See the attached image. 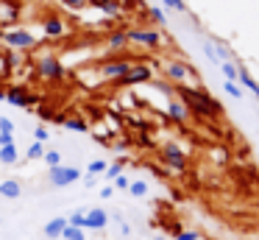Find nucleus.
I'll use <instances>...</instances> for the list:
<instances>
[{"mask_svg": "<svg viewBox=\"0 0 259 240\" xmlns=\"http://www.w3.org/2000/svg\"><path fill=\"white\" fill-rule=\"evenodd\" d=\"M176 98L187 106L190 115H195L201 123H212L223 117V106L212 98V92H206L203 87H195V84H176Z\"/></svg>", "mask_w": 259, "mask_h": 240, "instance_id": "nucleus-1", "label": "nucleus"}, {"mask_svg": "<svg viewBox=\"0 0 259 240\" xmlns=\"http://www.w3.org/2000/svg\"><path fill=\"white\" fill-rule=\"evenodd\" d=\"M131 64H134L131 59H125V56H117V59H109V61H103V64H98L95 73L101 76L103 84H114L117 78H123L125 73L131 70Z\"/></svg>", "mask_w": 259, "mask_h": 240, "instance_id": "nucleus-2", "label": "nucleus"}, {"mask_svg": "<svg viewBox=\"0 0 259 240\" xmlns=\"http://www.w3.org/2000/svg\"><path fill=\"white\" fill-rule=\"evenodd\" d=\"M159 159H162V165L167 167V170H173V173H187V167H190L187 154L176 143L162 145V148H159Z\"/></svg>", "mask_w": 259, "mask_h": 240, "instance_id": "nucleus-3", "label": "nucleus"}, {"mask_svg": "<svg viewBox=\"0 0 259 240\" xmlns=\"http://www.w3.org/2000/svg\"><path fill=\"white\" fill-rule=\"evenodd\" d=\"M3 42L9 45V50H20V53H28V50L36 48V37L28 31V28H9L3 31Z\"/></svg>", "mask_w": 259, "mask_h": 240, "instance_id": "nucleus-4", "label": "nucleus"}, {"mask_svg": "<svg viewBox=\"0 0 259 240\" xmlns=\"http://www.w3.org/2000/svg\"><path fill=\"white\" fill-rule=\"evenodd\" d=\"M128 45H142V48H162L164 45V33L162 28H125Z\"/></svg>", "mask_w": 259, "mask_h": 240, "instance_id": "nucleus-5", "label": "nucleus"}, {"mask_svg": "<svg viewBox=\"0 0 259 240\" xmlns=\"http://www.w3.org/2000/svg\"><path fill=\"white\" fill-rule=\"evenodd\" d=\"M81 176H84V173H81L78 167H73V165L48 167V182H51V187H70V184L81 182Z\"/></svg>", "mask_w": 259, "mask_h": 240, "instance_id": "nucleus-6", "label": "nucleus"}, {"mask_svg": "<svg viewBox=\"0 0 259 240\" xmlns=\"http://www.w3.org/2000/svg\"><path fill=\"white\" fill-rule=\"evenodd\" d=\"M36 73H39L45 81H64L67 78V67L56 59V56H42L36 61Z\"/></svg>", "mask_w": 259, "mask_h": 240, "instance_id": "nucleus-7", "label": "nucleus"}, {"mask_svg": "<svg viewBox=\"0 0 259 240\" xmlns=\"http://www.w3.org/2000/svg\"><path fill=\"white\" fill-rule=\"evenodd\" d=\"M164 78H167L170 84H187L192 78V81H198L195 78V70H192L190 64H184V61H167L164 64Z\"/></svg>", "mask_w": 259, "mask_h": 240, "instance_id": "nucleus-8", "label": "nucleus"}, {"mask_svg": "<svg viewBox=\"0 0 259 240\" xmlns=\"http://www.w3.org/2000/svg\"><path fill=\"white\" fill-rule=\"evenodd\" d=\"M153 78V70L148 64H131V70L125 73L123 78L114 81V87H137V84H145Z\"/></svg>", "mask_w": 259, "mask_h": 240, "instance_id": "nucleus-9", "label": "nucleus"}, {"mask_svg": "<svg viewBox=\"0 0 259 240\" xmlns=\"http://www.w3.org/2000/svg\"><path fill=\"white\" fill-rule=\"evenodd\" d=\"M6 104L17 106V109H31V106L36 104V98L25 87H9L6 89Z\"/></svg>", "mask_w": 259, "mask_h": 240, "instance_id": "nucleus-10", "label": "nucleus"}, {"mask_svg": "<svg viewBox=\"0 0 259 240\" xmlns=\"http://www.w3.org/2000/svg\"><path fill=\"white\" fill-rule=\"evenodd\" d=\"M42 33H45L48 39H62L64 33H67V25H64V20H62V17L48 14L45 20H42Z\"/></svg>", "mask_w": 259, "mask_h": 240, "instance_id": "nucleus-11", "label": "nucleus"}, {"mask_svg": "<svg viewBox=\"0 0 259 240\" xmlns=\"http://www.w3.org/2000/svg\"><path fill=\"white\" fill-rule=\"evenodd\" d=\"M106 50L109 53H123L125 48H128V37H125V28H112V31L106 33Z\"/></svg>", "mask_w": 259, "mask_h": 240, "instance_id": "nucleus-12", "label": "nucleus"}, {"mask_svg": "<svg viewBox=\"0 0 259 240\" xmlns=\"http://www.w3.org/2000/svg\"><path fill=\"white\" fill-rule=\"evenodd\" d=\"M109 226V212L95 207V210H87V218H84V229H92V232H101V229Z\"/></svg>", "mask_w": 259, "mask_h": 240, "instance_id": "nucleus-13", "label": "nucleus"}, {"mask_svg": "<svg viewBox=\"0 0 259 240\" xmlns=\"http://www.w3.org/2000/svg\"><path fill=\"white\" fill-rule=\"evenodd\" d=\"M167 115H170V120H173V123H179V126H181V123H187L190 112H187V106H184V104H181V100L173 95V98L167 100Z\"/></svg>", "mask_w": 259, "mask_h": 240, "instance_id": "nucleus-14", "label": "nucleus"}, {"mask_svg": "<svg viewBox=\"0 0 259 240\" xmlns=\"http://www.w3.org/2000/svg\"><path fill=\"white\" fill-rule=\"evenodd\" d=\"M64 226H67V218H64V215H59V218H53V221H48V223H45V237H48V240L62 237Z\"/></svg>", "mask_w": 259, "mask_h": 240, "instance_id": "nucleus-15", "label": "nucleus"}, {"mask_svg": "<svg viewBox=\"0 0 259 240\" xmlns=\"http://www.w3.org/2000/svg\"><path fill=\"white\" fill-rule=\"evenodd\" d=\"M0 195L3 198H20L23 195V184L17 182V179H6V182H0Z\"/></svg>", "mask_w": 259, "mask_h": 240, "instance_id": "nucleus-16", "label": "nucleus"}, {"mask_svg": "<svg viewBox=\"0 0 259 240\" xmlns=\"http://www.w3.org/2000/svg\"><path fill=\"white\" fill-rule=\"evenodd\" d=\"M59 123H62L67 131H78V134H90V123L81 120V117H59Z\"/></svg>", "mask_w": 259, "mask_h": 240, "instance_id": "nucleus-17", "label": "nucleus"}, {"mask_svg": "<svg viewBox=\"0 0 259 240\" xmlns=\"http://www.w3.org/2000/svg\"><path fill=\"white\" fill-rule=\"evenodd\" d=\"M17 159H20L17 145H3L0 148V165H17Z\"/></svg>", "mask_w": 259, "mask_h": 240, "instance_id": "nucleus-18", "label": "nucleus"}, {"mask_svg": "<svg viewBox=\"0 0 259 240\" xmlns=\"http://www.w3.org/2000/svg\"><path fill=\"white\" fill-rule=\"evenodd\" d=\"M123 170H125V156H120L117 162H112V165H106V170H103V179H106V182H114V179H117Z\"/></svg>", "mask_w": 259, "mask_h": 240, "instance_id": "nucleus-19", "label": "nucleus"}, {"mask_svg": "<svg viewBox=\"0 0 259 240\" xmlns=\"http://www.w3.org/2000/svg\"><path fill=\"white\" fill-rule=\"evenodd\" d=\"M148 17H151V22H156V28H164L167 25V14H164L162 6H148Z\"/></svg>", "mask_w": 259, "mask_h": 240, "instance_id": "nucleus-20", "label": "nucleus"}, {"mask_svg": "<svg viewBox=\"0 0 259 240\" xmlns=\"http://www.w3.org/2000/svg\"><path fill=\"white\" fill-rule=\"evenodd\" d=\"M220 70H223V81H237V76H240V64H234V61H220Z\"/></svg>", "mask_w": 259, "mask_h": 240, "instance_id": "nucleus-21", "label": "nucleus"}, {"mask_svg": "<svg viewBox=\"0 0 259 240\" xmlns=\"http://www.w3.org/2000/svg\"><path fill=\"white\" fill-rule=\"evenodd\" d=\"M128 193L134 195V198H145V195H148V182H142V179H134V182L128 184Z\"/></svg>", "mask_w": 259, "mask_h": 240, "instance_id": "nucleus-22", "label": "nucleus"}, {"mask_svg": "<svg viewBox=\"0 0 259 240\" xmlns=\"http://www.w3.org/2000/svg\"><path fill=\"white\" fill-rule=\"evenodd\" d=\"M98 11H103V14L112 17V20H120V11L123 9H120V0H109V3H103Z\"/></svg>", "mask_w": 259, "mask_h": 240, "instance_id": "nucleus-23", "label": "nucleus"}, {"mask_svg": "<svg viewBox=\"0 0 259 240\" xmlns=\"http://www.w3.org/2000/svg\"><path fill=\"white\" fill-rule=\"evenodd\" d=\"M62 237L64 240H87V229H78V226H64V232H62Z\"/></svg>", "mask_w": 259, "mask_h": 240, "instance_id": "nucleus-24", "label": "nucleus"}, {"mask_svg": "<svg viewBox=\"0 0 259 240\" xmlns=\"http://www.w3.org/2000/svg\"><path fill=\"white\" fill-rule=\"evenodd\" d=\"M162 9L176 11V14H190V9H187L184 0H162Z\"/></svg>", "mask_w": 259, "mask_h": 240, "instance_id": "nucleus-25", "label": "nucleus"}, {"mask_svg": "<svg viewBox=\"0 0 259 240\" xmlns=\"http://www.w3.org/2000/svg\"><path fill=\"white\" fill-rule=\"evenodd\" d=\"M214 53H218V61H231V48L226 42H212Z\"/></svg>", "mask_w": 259, "mask_h": 240, "instance_id": "nucleus-26", "label": "nucleus"}, {"mask_svg": "<svg viewBox=\"0 0 259 240\" xmlns=\"http://www.w3.org/2000/svg\"><path fill=\"white\" fill-rule=\"evenodd\" d=\"M223 92H229L234 100H242V87L237 81H223Z\"/></svg>", "mask_w": 259, "mask_h": 240, "instance_id": "nucleus-27", "label": "nucleus"}, {"mask_svg": "<svg viewBox=\"0 0 259 240\" xmlns=\"http://www.w3.org/2000/svg\"><path fill=\"white\" fill-rule=\"evenodd\" d=\"M25 156H28V159H42V156H45V145L34 140V143L28 145V151H25Z\"/></svg>", "mask_w": 259, "mask_h": 240, "instance_id": "nucleus-28", "label": "nucleus"}, {"mask_svg": "<svg viewBox=\"0 0 259 240\" xmlns=\"http://www.w3.org/2000/svg\"><path fill=\"white\" fill-rule=\"evenodd\" d=\"M42 162H45L48 167H59V165H64V162H62V154H59V151H45Z\"/></svg>", "mask_w": 259, "mask_h": 240, "instance_id": "nucleus-29", "label": "nucleus"}, {"mask_svg": "<svg viewBox=\"0 0 259 240\" xmlns=\"http://www.w3.org/2000/svg\"><path fill=\"white\" fill-rule=\"evenodd\" d=\"M106 165H109L106 159H92V162H90V167H87V173H90V176H103Z\"/></svg>", "mask_w": 259, "mask_h": 240, "instance_id": "nucleus-30", "label": "nucleus"}, {"mask_svg": "<svg viewBox=\"0 0 259 240\" xmlns=\"http://www.w3.org/2000/svg\"><path fill=\"white\" fill-rule=\"evenodd\" d=\"M62 6L67 11H73V14H78V11H84L90 3H87V0H62Z\"/></svg>", "mask_w": 259, "mask_h": 240, "instance_id": "nucleus-31", "label": "nucleus"}, {"mask_svg": "<svg viewBox=\"0 0 259 240\" xmlns=\"http://www.w3.org/2000/svg\"><path fill=\"white\" fill-rule=\"evenodd\" d=\"M84 218H87V210H75L73 215H67V223H70V226L84 229Z\"/></svg>", "mask_w": 259, "mask_h": 240, "instance_id": "nucleus-32", "label": "nucleus"}, {"mask_svg": "<svg viewBox=\"0 0 259 240\" xmlns=\"http://www.w3.org/2000/svg\"><path fill=\"white\" fill-rule=\"evenodd\" d=\"M173 237L176 240H201V232H195V229H179Z\"/></svg>", "mask_w": 259, "mask_h": 240, "instance_id": "nucleus-33", "label": "nucleus"}, {"mask_svg": "<svg viewBox=\"0 0 259 240\" xmlns=\"http://www.w3.org/2000/svg\"><path fill=\"white\" fill-rule=\"evenodd\" d=\"M34 140L45 145L48 140H51V128H48V126H36V128H34Z\"/></svg>", "mask_w": 259, "mask_h": 240, "instance_id": "nucleus-34", "label": "nucleus"}, {"mask_svg": "<svg viewBox=\"0 0 259 240\" xmlns=\"http://www.w3.org/2000/svg\"><path fill=\"white\" fill-rule=\"evenodd\" d=\"M201 50H203V56H206V59L212 61V64H220V61H218V53H214V45H212V42H201Z\"/></svg>", "mask_w": 259, "mask_h": 240, "instance_id": "nucleus-35", "label": "nucleus"}, {"mask_svg": "<svg viewBox=\"0 0 259 240\" xmlns=\"http://www.w3.org/2000/svg\"><path fill=\"white\" fill-rule=\"evenodd\" d=\"M128 184H131V179L125 176V173H120V176L112 182V187H114V190H128Z\"/></svg>", "mask_w": 259, "mask_h": 240, "instance_id": "nucleus-36", "label": "nucleus"}, {"mask_svg": "<svg viewBox=\"0 0 259 240\" xmlns=\"http://www.w3.org/2000/svg\"><path fill=\"white\" fill-rule=\"evenodd\" d=\"M3 145H14V134L12 131H0V148Z\"/></svg>", "mask_w": 259, "mask_h": 240, "instance_id": "nucleus-37", "label": "nucleus"}, {"mask_svg": "<svg viewBox=\"0 0 259 240\" xmlns=\"http://www.w3.org/2000/svg\"><path fill=\"white\" fill-rule=\"evenodd\" d=\"M0 131H12L14 134V123L9 120V117H3V115H0Z\"/></svg>", "mask_w": 259, "mask_h": 240, "instance_id": "nucleus-38", "label": "nucleus"}, {"mask_svg": "<svg viewBox=\"0 0 259 240\" xmlns=\"http://www.w3.org/2000/svg\"><path fill=\"white\" fill-rule=\"evenodd\" d=\"M39 117H42V120H53V117H56V112H53V109H45V106H42V109H39Z\"/></svg>", "mask_w": 259, "mask_h": 240, "instance_id": "nucleus-39", "label": "nucleus"}, {"mask_svg": "<svg viewBox=\"0 0 259 240\" xmlns=\"http://www.w3.org/2000/svg\"><path fill=\"white\" fill-rule=\"evenodd\" d=\"M112 195H114V187H112V184H106V187L101 190V198L106 201V198H112Z\"/></svg>", "mask_w": 259, "mask_h": 240, "instance_id": "nucleus-40", "label": "nucleus"}, {"mask_svg": "<svg viewBox=\"0 0 259 240\" xmlns=\"http://www.w3.org/2000/svg\"><path fill=\"white\" fill-rule=\"evenodd\" d=\"M81 179H84V184H87V187H95V184H98V176H90V173H84Z\"/></svg>", "mask_w": 259, "mask_h": 240, "instance_id": "nucleus-41", "label": "nucleus"}, {"mask_svg": "<svg viewBox=\"0 0 259 240\" xmlns=\"http://www.w3.org/2000/svg\"><path fill=\"white\" fill-rule=\"evenodd\" d=\"M87 3H90L92 9H101V6H103V3H109V0H87Z\"/></svg>", "mask_w": 259, "mask_h": 240, "instance_id": "nucleus-42", "label": "nucleus"}, {"mask_svg": "<svg viewBox=\"0 0 259 240\" xmlns=\"http://www.w3.org/2000/svg\"><path fill=\"white\" fill-rule=\"evenodd\" d=\"M120 232H123V234H131V226H128V223L123 221V223H120Z\"/></svg>", "mask_w": 259, "mask_h": 240, "instance_id": "nucleus-43", "label": "nucleus"}, {"mask_svg": "<svg viewBox=\"0 0 259 240\" xmlns=\"http://www.w3.org/2000/svg\"><path fill=\"white\" fill-rule=\"evenodd\" d=\"M0 100H6V89H0Z\"/></svg>", "mask_w": 259, "mask_h": 240, "instance_id": "nucleus-44", "label": "nucleus"}, {"mask_svg": "<svg viewBox=\"0 0 259 240\" xmlns=\"http://www.w3.org/2000/svg\"><path fill=\"white\" fill-rule=\"evenodd\" d=\"M0 42H3V28H0Z\"/></svg>", "mask_w": 259, "mask_h": 240, "instance_id": "nucleus-45", "label": "nucleus"}, {"mask_svg": "<svg viewBox=\"0 0 259 240\" xmlns=\"http://www.w3.org/2000/svg\"><path fill=\"white\" fill-rule=\"evenodd\" d=\"M201 240H203V237H201Z\"/></svg>", "mask_w": 259, "mask_h": 240, "instance_id": "nucleus-46", "label": "nucleus"}]
</instances>
